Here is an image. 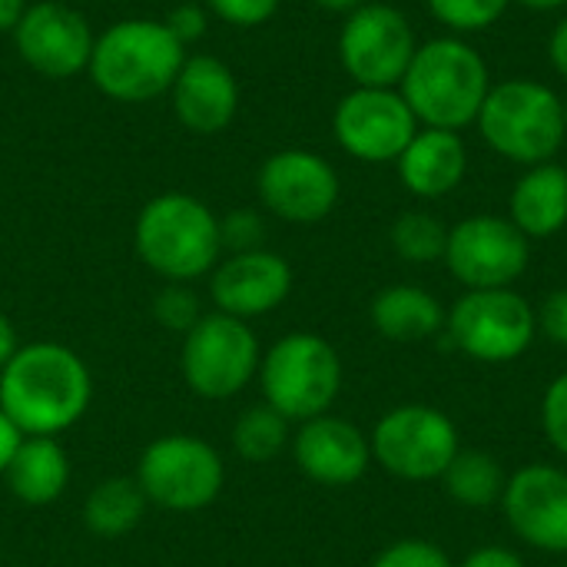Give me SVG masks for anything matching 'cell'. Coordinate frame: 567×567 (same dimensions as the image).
Segmentation results:
<instances>
[{
    "label": "cell",
    "instance_id": "obj_1",
    "mask_svg": "<svg viewBox=\"0 0 567 567\" xmlns=\"http://www.w3.org/2000/svg\"><path fill=\"white\" fill-rule=\"evenodd\" d=\"M93 399L86 362L60 342H30L0 369V409L23 435H50L73 429Z\"/></svg>",
    "mask_w": 567,
    "mask_h": 567
},
{
    "label": "cell",
    "instance_id": "obj_2",
    "mask_svg": "<svg viewBox=\"0 0 567 567\" xmlns=\"http://www.w3.org/2000/svg\"><path fill=\"white\" fill-rule=\"evenodd\" d=\"M492 90L488 60L468 43V37L442 33L419 43L399 93L409 103L419 126L455 130L475 126L482 103Z\"/></svg>",
    "mask_w": 567,
    "mask_h": 567
},
{
    "label": "cell",
    "instance_id": "obj_3",
    "mask_svg": "<svg viewBox=\"0 0 567 567\" xmlns=\"http://www.w3.org/2000/svg\"><path fill=\"white\" fill-rule=\"evenodd\" d=\"M186 63V47L159 20H120L93 40L90 80L120 103H150L169 93Z\"/></svg>",
    "mask_w": 567,
    "mask_h": 567
},
{
    "label": "cell",
    "instance_id": "obj_4",
    "mask_svg": "<svg viewBox=\"0 0 567 567\" xmlns=\"http://www.w3.org/2000/svg\"><path fill=\"white\" fill-rule=\"evenodd\" d=\"M475 126L485 146L508 163H551L567 140L565 96L532 76L502 80L492 83Z\"/></svg>",
    "mask_w": 567,
    "mask_h": 567
},
{
    "label": "cell",
    "instance_id": "obj_5",
    "mask_svg": "<svg viewBox=\"0 0 567 567\" xmlns=\"http://www.w3.org/2000/svg\"><path fill=\"white\" fill-rule=\"evenodd\" d=\"M133 243L146 269L166 282L203 279L223 256L219 216L189 193L153 196L136 216Z\"/></svg>",
    "mask_w": 567,
    "mask_h": 567
},
{
    "label": "cell",
    "instance_id": "obj_6",
    "mask_svg": "<svg viewBox=\"0 0 567 567\" xmlns=\"http://www.w3.org/2000/svg\"><path fill=\"white\" fill-rule=\"evenodd\" d=\"M256 379L266 405L289 422H309L336 405L342 392V359L329 339L289 332L262 352Z\"/></svg>",
    "mask_w": 567,
    "mask_h": 567
},
{
    "label": "cell",
    "instance_id": "obj_7",
    "mask_svg": "<svg viewBox=\"0 0 567 567\" xmlns=\"http://www.w3.org/2000/svg\"><path fill=\"white\" fill-rule=\"evenodd\" d=\"M136 485L143 488L150 505L173 515H193L209 508L223 495L226 462L199 435H159L140 455Z\"/></svg>",
    "mask_w": 567,
    "mask_h": 567
},
{
    "label": "cell",
    "instance_id": "obj_8",
    "mask_svg": "<svg viewBox=\"0 0 567 567\" xmlns=\"http://www.w3.org/2000/svg\"><path fill=\"white\" fill-rule=\"evenodd\" d=\"M449 342L485 365H505L522 359L535 336V306L515 289H465L445 312Z\"/></svg>",
    "mask_w": 567,
    "mask_h": 567
},
{
    "label": "cell",
    "instance_id": "obj_9",
    "mask_svg": "<svg viewBox=\"0 0 567 567\" xmlns=\"http://www.w3.org/2000/svg\"><path fill=\"white\" fill-rule=\"evenodd\" d=\"M262 349L249 322L226 312H203V319L183 336L179 372L186 385L209 402L239 395L259 375Z\"/></svg>",
    "mask_w": 567,
    "mask_h": 567
},
{
    "label": "cell",
    "instance_id": "obj_10",
    "mask_svg": "<svg viewBox=\"0 0 567 567\" xmlns=\"http://www.w3.org/2000/svg\"><path fill=\"white\" fill-rule=\"evenodd\" d=\"M369 445L372 462L402 482H435L462 452L455 422L442 409L422 402L389 409L375 422Z\"/></svg>",
    "mask_w": 567,
    "mask_h": 567
},
{
    "label": "cell",
    "instance_id": "obj_11",
    "mask_svg": "<svg viewBox=\"0 0 567 567\" xmlns=\"http://www.w3.org/2000/svg\"><path fill=\"white\" fill-rule=\"evenodd\" d=\"M415 50L419 37L392 3H362L339 30V63L355 86H399Z\"/></svg>",
    "mask_w": 567,
    "mask_h": 567
},
{
    "label": "cell",
    "instance_id": "obj_12",
    "mask_svg": "<svg viewBox=\"0 0 567 567\" xmlns=\"http://www.w3.org/2000/svg\"><path fill=\"white\" fill-rule=\"evenodd\" d=\"M442 262L465 289H512L532 262V239L508 216H465L449 229Z\"/></svg>",
    "mask_w": 567,
    "mask_h": 567
},
{
    "label": "cell",
    "instance_id": "obj_13",
    "mask_svg": "<svg viewBox=\"0 0 567 567\" xmlns=\"http://www.w3.org/2000/svg\"><path fill=\"white\" fill-rule=\"evenodd\" d=\"M419 133L399 86H352L332 110L336 143L359 163H395Z\"/></svg>",
    "mask_w": 567,
    "mask_h": 567
},
{
    "label": "cell",
    "instance_id": "obj_14",
    "mask_svg": "<svg viewBox=\"0 0 567 567\" xmlns=\"http://www.w3.org/2000/svg\"><path fill=\"white\" fill-rule=\"evenodd\" d=\"M256 189L276 219L312 226L336 209L342 183L326 156L312 150H279L259 166Z\"/></svg>",
    "mask_w": 567,
    "mask_h": 567
},
{
    "label": "cell",
    "instance_id": "obj_15",
    "mask_svg": "<svg viewBox=\"0 0 567 567\" xmlns=\"http://www.w3.org/2000/svg\"><path fill=\"white\" fill-rule=\"evenodd\" d=\"M508 528L532 548L567 555V472L558 465H525L508 475L502 492Z\"/></svg>",
    "mask_w": 567,
    "mask_h": 567
},
{
    "label": "cell",
    "instance_id": "obj_16",
    "mask_svg": "<svg viewBox=\"0 0 567 567\" xmlns=\"http://www.w3.org/2000/svg\"><path fill=\"white\" fill-rule=\"evenodd\" d=\"M93 40L96 37L90 33L86 17L56 0L30 3L20 23L13 27L20 60L50 80H70L80 70H86Z\"/></svg>",
    "mask_w": 567,
    "mask_h": 567
},
{
    "label": "cell",
    "instance_id": "obj_17",
    "mask_svg": "<svg viewBox=\"0 0 567 567\" xmlns=\"http://www.w3.org/2000/svg\"><path fill=\"white\" fill-rule=\"evenodd\" d=\"M289 449L299 472L326 488H349L359 478H365L372 465L369 435L355 422L339 419L332 412L299 422Z\"/></svg>",
    "mask_w": 567,
    "mask_h": 567
},
{
    "label": "cell",
    "instance_id": "obj_18",
    "mask_svg": "<svg viewBox=\"0 0 567 567\" xmlns=\"http://www.w3.org/2000/svg\"><path fill=\"white\" fill-rule=\"evenodd\" d=\"M292 292V266L272 249L233 252L216 262L209 279V296L216 312L236 316L243 322L276 312Z\"/></svg>",
    "mask_w": 567,
    "mask_h": 567
},
{
    "label": "cell",
    "instance_id": "obj_19",
    "mask_svg": "<svg viewBox=\"0 0 567 567\" xmlns=\"http://www.w3.org/2000/svg\"><path fill=\"white\" fill-rule=\"evenodd\" d=\"M169 96H173L176 120L189 133H199V136L223 133L239 113L236 73L223 60L206 56V53L186 56L183 70L176 73L169 86Z\"/></svg>",
    "mask_w": 567,
    "mask_h": 567
},
{
    "label": "cell",
    "instance_id": "obj_20",
    "mask_svg": "<svg viewBox=\"0 0 567 567\" xmlns=\"http://www.w3.org/2000/svg\"><path fill=\"white\" fill-rule=\"evenodd\" d=\"M402 186L419 199H445L468 176V146L455 130L419 126L412 143L395 159Z\"/></svg>",
    "mask_w": 567,
    "mask_h": 567
},
{
    "label": "cell",
    "instance_id": "obj_21",
    "mask_svg": "<svg viewBox=\"0 0 567 567\" xmlns=\"http://www.w3.org/2000/svg\"><path fill=\"white\" fill-rule=\"evenodd\" d=\"M508 219L528 239H551L567 226V169L561 163L525 166L508 196Z\"/></svg>",
    "mask_w": 567,
    "mask_h": 567
},
{
    "label": "cell",
    "instance_id": "obj_22",
    "mask_svg": "<svg viewBox=\"0 0 567 567\" xmlns=\"http://www.w3.org/2000/svg\"><path fill=\"white\" fill-rule=\"evenodd\" d=\"M3 482L20 505L43 508L63 498L70 485V458L63 445L50 435H23L20 449L13 452Z\"/></svg>",
    "mask_w": 567,
    "mask_h": 567
},
{
    "label": "cell",
    "instance_id": "obj_23",
    "mask_svg": "<svg viewBox=\"0 0 567 567\" xmlns=\"http://www.w3.org/2000/svg\"><path fill=\"white\" fill-rule=\"evenodd\" d=\"M369 319L375 332L392 342H422L445 329L442 302L429 289L409 282L385 286L382 292H375L369 306Z\"/></svg>",
    "mask_w": 567,
    "mask_h": 567
},
{
    "label": "cell",
    "instance_id": "obj_24",
    "mask_svg": "<svg viewBox=\"0 0 567 567\" xmlns=\"http://www.w3.org/2000/svg\"><path fill=\"white\" fill-rule=\"evenodd\" d=\"M146 508H150V502H146L143 488L136 485V478L113 475L90 488V495L83 502V522L96 538L110 542V538H123L133 528H140Z\"/></svg>",
    "mask_w": 567,
    "mask_h": 567
},
{
    "label": "cell",
    "instance_id": "obj_25",
    "mask_svg": "<svg viewBox=\"0 0 567 567\" xmlns=\"http://www.w3.org/2000/svg\"><path fill=\"white\" fill-rule=\"evenodd\" d=\"M442 482L449 498L458 502L462 508H492L495 502H502L508 475L502 472L498 458H492L488 452L465 449L452 458Z\"/></svg>",
    "mask_w": 567,
    "mask_h": 567
},
{
    "label": "cell",
    "instance_id": "obj_26",
    "mask_svg": "<svg viewBox=\"0 0 567 567\" xmlns=\"http://www.w3.org/2000/svg\"><path fill=\"white\" fill-rule=\"evenodd\" d=\"M233 452L249 465L276 462L292 445V422L272 405H249L233 422Z\"/></svg>",
    "mask_w": 567,
    "mask_h": 567
},
{
    "label": "cell",
    "instance_id": "obj_27",
    "mask_svg": "<svg viewBox=\"0 0 567 567\" xmlns=\"http://www.w3.org/2000/svg\"><path fill=\"white\" fill-rule=\"evenodd\" d=\"M389 239H392V249L399 259H405L412 266H429L445 256L449 226L425 209H409L392 223Z\"/></svg>",
    "mask_w": 567,
    "mask_h": 567
},
{
    "label": "cell",
    "instance_id": "obj_28",
    "mask_svg": "<svg viewBox=\"0 0 567 567\" xmlns=\"http://www.w3.org/2000/svg\"><path fill=\"white\" fill-rule=\"evenodd\" d=\"M429 13L455 37L492 30L512 7V0H425Z\"/></svg>",
    "mask_w": 567,
    "mask_h": 567
},
{
    "label": "cell",
    "instance_id": "obj_29",
    "mask_svg": "<svg viewBox=\"0 0 567 567\" xmlns=\"http://www.w3.org/2000/svg\"><path fill=\"white\" fill-rule=\"evenodd\" d=\"M153 319H156L163 329L183 332V336H186V332L203 319L199 299H196V292L189 289V282H166V286L156 292V299H153Z\"/></svg>",
    "mask_w": 567,
    "mask_h": 567
},
{
    "label": "cell",
    "instance_id": "obj_30",
    "mask_svg": "<svg viewBox=\"0 0 567 567\" xmlns=\"http://www.w3.org/2000/svg\"><path fill=\"white\" fill-rule=\"evenodd\" d=\"M369 567H455V561L429 538H399L382 548Z\"/></svg>",
    "mask_w": 567,
    "mask_h": 567
},
{
    "label": "cell",
    "instance_id": "obj_31",
    "mask_svg": "<svg viewBox=\"0 0 567 567\" xmlns=\"http://www.w3.org/2000/svg\"><path fill=\"white\" fill-rule=\"evenodd\" d=\"M219 243L233 252H252L266 243V219L256 209H236L226 219H219Z\"/></svg>",
    "mask_w": 567,
    "mask_h": 567
},
{
    "label": "cell",
    "instance_id": "obj_32",
    "mask_svg": "<svg viewBox=\"0 0 567 567\" xmlns=\"http://www.w3.org/2000/svg\"><path fill=\"white\" fill-rule=\"evenodd\" d=\"M542 429L551 449L567 458V372L555 375L542 399Z\"/></svg>",
    "mask_w": 567,
    "mask_h": 567
},
{
    "label": "cell",
    "instance_id": "obj_33",
    "mask_svg": "<svg viewBox=\"0 0 567 567\" xmlns=\"http://www.w3.org/2000/svg\"><path fill=\"white\" fill-rule=\"evenodd\" d=\"M206 7L219 20L249 30V27H259V23L272 20V13L279 10V0H206Z\"/></svg>",
    "mask_w": 567,
    "mask_h": 567
},
{
    "label": "cell",
    "instance_id": "obj_34",
    "mask_svg": "<svg viewBox=\"0 0 567 567\" xmlns=\"http://www.w3.org/2000/svg\"><path fill=\"white\" fill-rule=\"evenodd\" d=\"M538 332H545L555 346H567V286L545 296V302L535 309Z\"/></svg>",
    "mask_w": 567,
    "mask_h": 567
},
{
    "label": "cell",
    "instance_id": "obj_35",
    "mask_svg": "<svg viewBox=\"0 0 567 567\" xmlns=\"http://www.w3.org/2000/svg\"><path fill=\"white\" fill-rule=\"evenodd\" d=\"M163 23L173 30V37H176L183 47H189L193 40H199V37L206 33V13H203L196 3H179Z\"/></svg>",
    "mask_w": 567,
    "mask_h": 567
},
{
    "label": "cell",
    "instance_id": "obj_36",
    "mask_svg": "<svg viewBox=\"0 0 567 567\" xmlns=\"http://www.w3.org/2000/svg\"><path fill=\"white\" fill-rule=\"evenodd\" d=\"M455 567H525L522 555L512 551V548H502V545H485V548H475L462 565Z\"/></svg>",
    "mask_w": 567,
    "mask_h": 567
},
{
    "label": "cell",
    "instance_id": "obj_37",
    "mask_svg": "<svg viewBox=\"0 0 567 567\" xmlns=\"http://www.w3.org/2000/svg\"><path fill=\"white\" fill-rule=\"evenodd\" d=\"M548 63H551V70L567 83V13L551 27V33H548Z\"/></svg>",
    "mask_w": 567,
    "mask_h": 567
},
{
    "label": "cell",
    "instance_id": "obj_38",
    "mask_svg": "<svg viewBox=\"0 0 567 567\" xmlns=\"http://www.w3.org/2000/svg\"><path fill=\"white\" fill-rule=\"evenodd\" d=\"M20 442H23V432L7 419V412L0 409V475L7 472V465H10V458H13V452L20 449Z\"/></svg>",
    "mask_w": 567,
    "mask_h": 567
},
{
    "label": "cell",
    "instance_id": "obj_39",
    "mask_svg": "<svg viewBox=\"0 0 567 567\" xmlns=\"http://www.w3.org/2000/svg\"><path fill=\"white\" fill-rule=\"evenodd\" d=\"M20 349V342H17V329H13V322L0 312V369L13 359V352Z\"/></svg>",
    "mask_w": 567,
    "mask_h": 567
},
{
    "label": "cell",
    "instance_id": "obj_40",
    "mask_svg": "<svg viewBox=\"0 0 567 567\" xmlns=\"http://www.w3.org/2000/svg\"><path fill=\"white\" fill-rule=\"evenodd\" d=\"M27 0H0V30H10L13 33V27L20 23V17L27 13Z\"/></svg>",
    "mask_w": 567,
    "mask_h": 567
},
{
    "label": "cell",
    "instance_id": "obj_41",
    "mask_svg": "<svg viewBox=\"0 0 567 567\" xmlns=\"http://www.w3.org/2000/svg\"><path fill=\"white\" fill-rule=\"evenodd\" d=\"M525 10H535V13H555V10H565L567 0H512Z\"/></svg>",
    "mask_w": 567,
    "mask_h": 567
},
{
    "label": "cell",
    "instance_id": "obj_42",
    "mask_svg": "<svg viewBox=\"0 0 567 567\" xmlns=\"http://www.w3.org/2000/svg\"><path fill=\"white\" fill-rule=\"evenodd\" d=\"M316 7L329 10V13H352L355 7H362L365 0H312Z\"/></svg>",
    "mask_w": 567,
    "mask_h": 567
},
{
    "label": "cell",
    "instance_id": "obj_43",
    "mask_svg": "<svg viewBox=\"0 0 567 567\" xmlns=\"http://www.w3.org/2000/svg\"><path fill=\"white\" fill-rule=\"evenodd\" d=\"M565 123H567V100H565Z\"/></svg>",
    "mask_w": 567,
    "mask_h": 567
}]
</instances>
